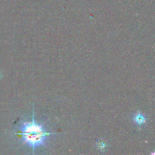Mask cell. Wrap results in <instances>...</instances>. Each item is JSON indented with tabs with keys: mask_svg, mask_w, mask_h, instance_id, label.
<instances>
[{
	"mask_svg": "<svg viewBox=\"0 0 155 155\" xmlns=\"http://www.w3.org/2000/svg\"><path fill=\"white\" fill-rule=\"evenodd\" d=\"M18 133L22 139L23 144L30 145L35 153V149L39 146H46V140L51 135H55L53 132L46 131L42 124H39L35 120L34 107H33V115L31 122H24L19 128Z\"/></svg>",
	"mask_w": 155,
	"mask_h": 155,
	"instance_id": "obj_1",
	"label": "cell"
},
{
	"mask_svg": "<svg viewBox=\"0 0 155 155\" xmlns=\"http://www.w3.org/2000/svg\"><path fill=\"white\" fill-rule=\"evenodd\" d=\"M133 121H134L136 125L142 126L146 122V117H145L143 114L138 112L133 117Z\"/></svg>",
	"mask_w": 155,
	"mask_h": 155,
	"instance_id": "obj_2",
	"label": "cell"
},
{
	"mask_svg": "<svg viewBox=\"0 0 155 155\" xmlns=\"http://www.w3.org/2000/svg\"><path fill=\"white\" fill-rule=\"evenodd\" d=\"M97 147H98V150L100 151H103V150H105V148H107V144L104 143L102 141H100L97 143Z\"/></svg>",
	"mask_w": 155,
	"mask_h": 155,
	"instance_id": "obj_3",
	"label": "cell"
}]
</instances>
